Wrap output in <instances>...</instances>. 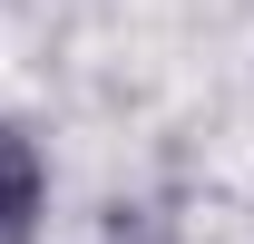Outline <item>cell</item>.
<instances>
[{"label":"cell","instance_id":"cell-2","mask_svg":"<svg viewBox=\"0 0 254 244\" xmlns=\"http://www.w3.org/2000/svg\"><path fill=\"white\" fill-rule=\"evenodd\" d=\"M98 244H176V235H166V215H157V205H118L108 225H98Z\"/></svg>","mask_w":254,"mask_h":244},{"label":"cell","instance_id":"cell-1","mask_svg":"<svg viewBox=\"0 0 254 244\" xmlns=\"http://www.w3.org/2000/svg\"><path fill=\"white\" fill-rule=\"evenodd\" d=\"M39 195H49V166H39L30 127H10V118H0V244H30Z\"/></svg>","mask_w":254,"mask_h":244}]
</instances>
